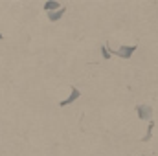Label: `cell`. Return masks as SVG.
Returning <instances> with one entry per match:
<instances>
[{"label":"cell","mask_w":158,"mask_h":156,"mask_svg":"<svg viewBox=\"0 0 158 156\" xmlns=\"http://www.w3.org/2000/svg\"><path fill=\"white\" fill-rule=\"evenodd\" d=\"M136 110H138L140 117H143V119H147V117L151 116V112H153V110H151V107H147V105H140Z\"/></svg>","instance_id":"6da1fadb"},{"label":"cell","mask_w":158,"mask_h":156,"mask_svg":"<svg viewBox=\"0 0 158 156\" xmlns=\"http://www.w3.org/2000/svg\"><path fill=\"white\" fill-rule=\"evenodd\" d=\"M134 50H136V46H125V48H119V50L116 51V53H118V55H121V57H125V59H127V57H129V55H131V53H132Z\"/></svg>","instance_id":"7a4b0ae2"},{"label":"cell","mask_w":158,"mask_h":156,"mask_svg":"<svg viewBox=\"0 0 158 156\" xmlns=\"http://www.w3.org/2000/svg\"><path fill=\"white\" fill-rule=\"evenodd\" d=\"M77 96H79V92H77V90H72V96H70V97H68V99H66V101H64L63 105H68V103H72V101H74V99H76Z\"/></svg>","instance_id":"3957f363"},{"label":"cell","mask_w":158,"mask_h":156,"mask_svg":"<svg viewBox=\"0 0 158 156\" xmlns=\"http://www.w3.org/2000/svg\"><path fill=\"white\" fill-rule=\"evenodd\" d=\"M61 15H63V9L61 11H55V13H50V20H57Z\"/></svg>","instance_id":"277c9868"},{"label":"cell","mask_w":158,"mask_h":156,"mask_svg":"<svg viewBox=\"0 0 158 156\" xmlns=\"http://www.w3.org/2000/svg\"><path fill=\"white\" fill-rule=\"evenodd\" d=\"M55 7H59V4H57V2H48V4L44 6V9H55Z\"/></svg>","instance_id":"5b68a950"}]
</instances>
